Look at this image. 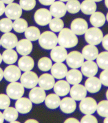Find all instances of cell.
Instances as JSON below:
<instances>
[{
	"mask_svg": "<svg viewBox=\"0 0 108 123\" xmlns=\"http://www.w3.org/2000/svg\"><path fill=\"white\" fill-rule=\"evenodd\" d=\"M58 43L59 45L65 48H72L77 45L78 38L71 29L63 28L59 32Z\"/></svg>",
	"mask_w": 108,
	"mask_h": 123,
	"instance_id": "1",
	"label": "cell"
},
{
	"mask_svg": "<svg viewBox=\"0 0 108 123\" xmlns=\"http://www.w3.org/2000/svg\"><path fill=\"white\" fill-rule=\"evenodd\" d=\"M39 43L42 48L52 49L58 43V37L53 32L45 31L40 35Z\"/></svg>",
	"mask_w": 108,
	"mask_h": 123,
	"instance_id": "2",
	"label": "cell"
},
{
	"mask_svg": "<svg viewBox=\"0 0 108 123\" xmlns=\"http://www.w3.org/2000/svg\"><path fill=\"white\" fill-rule=\"evenodd\" d=\"M103 38V32L96 27L88 28L85 33V39L89 44L94 45L100 44L102 42Z\"/></svg>",
	"mask_w": 108,
	"mask_h": 123,
	"instance_id": "3",
	"label": "cell"
},
{
	"mask_svg": "<svg viewBox=\"0 0 108 123\" xmlns=\"http://www.w3.org/2000/svg\"><path fill=\"white\" fill-rule=\"evenodd\" d=\"M6 94L13 100H17L24 94V87L23 85L17 81L11 82L6 87Z\"/></svg>",
	"mask_w": 108,
	"mask_h": 123,
	"instance_id": "4",
	"label": "cell"
},
{
	"mask_svg": "<svg viewBox=\"0 0 108 123\" xmlns=\"http://www.w3.org/2000/svg\"><path fill=\"white\" fill-rule=\"evenodd\" d=\"M21 83L27 89H32L36 87L39 83V77L37 74L32 71L24 72L20 78Z\"/></svg>",
	"mask_w": 108,
	"mask_h": 123,
	"instance_id": "5",
	"label": "cell"
},
{
	"mask_svg": "<svg viewBox=\"0 0 108 123\" xmlns=\"http://www.w3.org/2000/svg\"><path fill=\"white\" fill-rule=\"evenodd\" d=\"M84 59L82 53L78 51H72L68 54L66 62L70 68L72 69H78L83 65Z\"/></svg>",
	"mask_w": 108,
	"mask_h": 123,
	"instance_id": "6",
	"label": "cell"
},
{
	"mask_svg": "<svg viewBox=\"0 0 108 123\" xmlns=\"http://www.w3.org/2000/svg\"><path fill=\"white\" fill-rule=\"evenodd\" d=\"M52 14L50 11L46 8H39L34 13V21L41 26H45L49 24L52 20Z\"/></svg>",
	"mask_w": 108,
	"mask_h": 123,
	"instance_id": "7",
	"label": "cell"
},
{
	"mask_svg": "<svg viewBox=\"0 0 108 123\" xmlns=\"http://www.w3.org/2000/svg\"><path fill=\"white\" fill-rule=\"evenodd\" d=\"M97 108L96 101L92 97H85L79 104L80 111L84 114H92Z\"/></svg>",
	"mask_w": 108,
	"mask_h": 123,
	"instance_id": "8",
	"label": "cell"
},
{
	"mask_svg": "<svg viewBox=\"0 0 108 123\" xmlns=\"http://www.w3.org/2000/svg\"><path fill=\"white\" fill-rule=\"evenodd\" d=\"M21 70L19 67L14 65H10L4 69V77L8 82H15L21 78Z\"/></svg>",
	"mask_w": 108,
	"mask_h": 123,
	"instance_id": "9",
	"label": "cell"
},
{
	"mask_svg": "<svg viewBox=\"0 0 108 123\" xmlns=\"http://www.w3.org/2000/svg\"><path fill=\"white\" fill-rule=\"evenodd\" d=\"M22 10L23 9L19 4L13 2L6 7L5 15L10 19L15 20L20 18L22 15Z\"/></svg>",
	"mask_w": 108,
	"mask_h": 123,
	"instance_id": "10",
	"label": "cell"
},
{
	"mask_svg": "<svg viewBox=\"0 0 108 123\" xmlns=\"http://www.w3.org/2000/svg\"><path fill=\"white\" fill-rule=\"evenodd\" d=\"M68 52L66 49L61 46H55L54 48L51 49L50 57L52 60L56 63H63L66 60L68 56Z\"/></svg>",
	"mask_w": 108,
	"mask_h": 123,
	"instance_id": "11",
	"label": "cell"
},
{
	"mask_svg": "<svg viewBox=\"0 0 108 123\" xmlns=\"http://www.w3.org/2000/svg\"><path fill=\"white\" fill-rule=\"evenodd\" d=\"M1 44L6 49H13L18 43L17 36L12 32H6L1 37Z\"/></svg>",
	"mask_w": 108,
	"mask_h": 123,
	"instance_id": "12",
	"label": "cell"
},
{
	"mask_svg": "<svg viewBox=\"0 0 108 123\" xmlns=\"http://www.w3.org/2000/svg\"><path fill=\"white\" fill-rule=\"evenodd\" d=\"M88 29L87 21L82 18H76L71 24V30L76 35H83Z\"/></svg>",
	"mask_w": 108,
	"mask_h": 123,
	"instance_id": "13",
	"label": "cell"
},
{
	"mask_svg": "<svg viewBox=\"0 0 108 123\" xmlns=\"http://www.w3.org/2000/svg\"><path fill=\"white\" fill-rule=\"evenodd\" d=\"M98 65L96 63L94 62V61L87 60L85 62H83L81 65V72L83 75L86 77L94 76L98 72Z\"/></svg>",
	"mask_w": 108,
	"mask_h": 123,
	"instance_id": "14",
	"label": "cell"
},
{
	"mask_svg": "<svg viewBox=\"0 0 108 123\" xmlns=\"http://www.w3.org/2000/svg\"><path fill=\"white\" fill-rule=\"evenodd\" d=\"M46 94L44 89L40 87H34L29 93L30 100L34 104H40L45 101Z\"/></svg>",
	"mask_w": 108,
	"mask_h": 123,
	"instance_id": "15",
	"label": "cell"
},
{
	"mask_svg": "<svg viewBox=\"0 0 108 123\" xmlns=\"http://www.w3.org/2000/svg\"><path fill=\"white\" fill-rule=\"evenodd\" d=\"M15 108L21 114L28 113L32 108V102L28 98L21 97L17 99L15 103Z\"/></svg>",
	"mask_w": 108,
	"mask_h": 123,
	"instance_id": "16",
	"label": "cell"
},
{
	"mask_svg": "<svg viewBox=\"0 0 108 123\" xmlns=\"http://www.w3.org/2000/svg\"><path fill=\"white\" fill-rule=\"evenodd\" d=\"M70 96L74 99L75 100H81L85 98L87 96V89L86 87L81 84H76L74 85L70 88Z\"/></svg>",
	"mask_w": 108,
	"mask_h": 123,
	"instance_id": "17",
	"label": "cell"
},
{
	"mask_svg": "<svg viewBox=\"0 0 108 123\" xmlns=\"http://www.w3.org/2000/svg\"><path fill=\"white\" fill-rule=\"evenodd\" d=\"M50 11L52 15L54 17L61 18L66 14V5L61 1H54L52 5H50Z\"/></svg>",
	"mask_w": 108,
	"mask_h": 123,
	"instance_id": "18",
	"label": "cell"
},
{
	"mask_svg": "<svg viewBox=\"0 0 108 123\" xmlns=\"http://www.w3.org/2000/svg\"><path fill=\"white\" fill-rule=\"evenodd\" d=\"M61 110L66 114H70L73 113L76 109V100L72 97H65L61 100L60 103Z\"/></svg>",
	"mask_w": 108,
	"mask_h": 123,
	"instance_id": "19",
	"label": "cell"
},
{
	"mask_svg": "<svg viewBox=\"0 0 108 123\" xmlns=\"http://www.w3.org/2000/svg\"><path fill=\"white\" fill-rule=\"evenodd\" d=\"M39 85L44 90H50L54 87L55 84L54 77L51 74L45 73L40 76L39 78Z\"/></svg>",
	"mask_w": 108,
	"mask_h": 123,
	"instance_id": "20",
	"label": "cell"
},
{
	"mask_svg": "<svg viewBox=\"0 0 108 123\" xmlns=\"http://www.w3.org/2000/svg\"><path fill=\"white\" fill-rule=\"evenodd\" d=\"M101 86L102 83L101 80L95 76L88 77V79L85 82V87L87 89V91L92 94L99 92L101 89Z\"/></svg>",
	"mask_w": 108,
	"mask_h": 123,
	"instance_id": "21",
	"label": "cell"
},
{
	"mask_svg": "<svg viewBox=\"0 0 108 123\" xmlns=\"http://www.w3.org/2000/svg\"><path fill=\"white\" fill-rule=\"evenodd\" d=\"M51 74L54 79H62L66 76L68 72L66 65L63 63H56L51 68Z\"/></svg>",
	"mask_w": 108,
	"mask_h": 123,
	"instance_id": "22",
	"label": "cell"
},
{
	"mask_svg": "<svg viewBox=\"0 0 108 123\" xmlns=\"http://www.w3.org/2000/svg\"><path fill=\"white\" fill-rule=\"evenodd\" d=\"M32 48L33 46L31 41L27 39L19 41L16 45L17 52L22 56H25L30 54L32 51Z\"/></svg>",
	"mask_w": 108,
	"mask_h": 123,
	"instance_id": "23",
	"label": "cell"
},
{
	"mask_svg": "<svg viewBox=\"0 0 108 123\" xmlns=\"http://www.w3.org/2000/svg\"><path fill=\"white\" fill-rule=\"evenodd\" d=\"M54 91L55 94H57L59 96H65L70 93V83L68 81L64 80H58L54 84Z\"/></svg>",
	"mask_w": 108,
	"mask_h": 123,
	"instance_id": "24",
	"label": "cell"
},
{
	"mask_svg": "<svg viewBox=\"0 0 108 123\" xmlns=\"http://www.w3.org/2000/svg\"><path fill=\"white\" fill-rule=\"evenodd\" d=\"M82 54L84 59L88 61H94L96 59L98 55V49L94 45L89 44L83 48Z\"/></svg>",
	"mask_w": 108,
	"mask_h": 123,
	"instance_id": "25",
	"label": "cell"
},
{
	"mask_svg": "<svg viewBox=\"0 0 108 123\" xmlns=\"http://www.w3.org/2000/svg\"><path fill=\"white\" fill-rule=\"evenodd\" d=\"M34 65V61L33 59L28 55L23 56L18 61V67L21 71L28 72L31 71L33 69Z\"/></svg>",
	"mask_w": 108,
	"mask_h": 123,
	"instance_id": "26",
	"label": "cell"
},
{
	"mask_svg": "<svg viewBox=\"0 0 108 123\" xmlns=\"http://www.w3.org/2000/svg\"><path fill=\"white\" fill-rule=\"evenodd\" d=\"M66 80L70 85H76L79 84L81 82L83 79V74L76 69H70L66 75Z\"/></svg>",
	"mask_w": 108,
	"mask_h": 123,
	"instance_id": "27",
	"label": "cell"
},
{
	"mask_svg": "<svg viewBox=\"0 0 108 123\" xmlns=\"http://www.w3.org/2000/svg\"><path fill=\"white\" fill-rule=\"evenodd\" d=\"M97 6L93 0H84L81 4V10L85 15H89L96 12Z\"/></svg>",
	"mask_w": 108,
	"mask_h": 123,
	"instance_id": "28",
	"label": "cell"
},
{
	"mask_svg": "<svg viewBox=\"0 0 108 123\" xmlns=\"http://www.w3.org/2000/svg\"><path fill=\"white\" fill-rule=\"evenodd\" d=\"M61 99L57 94H50L48 95L45 99V104L48 108L55 109L58 108L61 103Z\"/></svg>",
	"mask_w": 108,
	"mask_h": 123,
	"instance_id": "29",
	"label": "cell"
},
{
	"mask_svg": "<svg viewBox=\"0 0 108 123\" xmlns=\"http://www.w3.org/2000/svg\"><path fill=\"white\" fill-rule=\"evenodd\" d=\"M89 21H90L91 24L94 27L99 28L105 24V21H106V17L103 15V13L101 12H94L93 14L91 15Z\"/></svg>",
	"mask_w": 108,
	"mask_h": 123,
	"instance_id": "30",
	"label": "cell"
},
{
	"mask_svg": "<svg viewBox=\"0 0 108 123\" xmlns=\"http://www.w3.org/2000/svg\"><path fill=\"white\" fill-rule=\"evenodd\" d=\"M2 59L4 62L8 65H13L17 61V53L13 49H6L2 54Z\"/></svg>",
	"mask_w": 108,
	"mask_h": 123,
	"instance_id": "31",
	"label": "cell"
},
{
	"mask_svg": "<svg viewBox=\"0 0 108 123\" xmlns=\"http://www.w3.org/2000/svg\"><path fill=\"white\" fill-rule=\"evenodd\" d=\"M41 32L39 29L35 26H30L25 31V37L27 39L31 41H35L39 39Z\"/></svg>",
	"mask_w": 108,
	"mask_h": 123,
	"instance_id": "32",
	"label": "cell"
},
{
	"mask_svg": "<svg viewBox=\"0 0 108 123\" xmlns=\"http://www.w3.org/2000/svg\"><path fill=\"white\" fill-rule=\"evenodd\" d=\"M3 114L7 122L12 123L15 121L19 116V112L17 110V109L14 107H10L4 109Z\"/></svg>",
	"mask_w": 108,
	"mask_h": 123,
	"instance_id": "33",
	"label": "cell"
},
{
	"mask_svg": "<svg viewBox=\"0 0 108 123\" xmlns=\"http://www.w3.org/2000/svg\"><path fill=\"white\" fill-rule=\"evenodd\" d=\"M96 63L101 69H108V51L98 54L96 58Z\"/></svg>",
	"mask_w": 108,
	"mask_h": 123,
	"instance_id": "34",
	"label": "cell"
},
{
	"mask_svg": "<svg viewBox=\"0 0 108 123\" xmlns=\"http://www.w3.org/2000/svg\"><path fill=\"white\" fill-rule=\"evenodd\" d=\"M28 28V22L22 18H19L13 22V29L18 33H22Z\"/></svg>",
	"mask_w": 108,
	"mask_h": 123,
	"instance_id": "35",
	"label": "cell"
},
{
	"mask_svg": "<svg viewBox=\"0 0 108 123\" xmlns=\"http://www.w3.org/2000/svg\"><path fill=\"white\" fill-rule=\"evenodd\" d=\"M66 8L70 14H76L81 10V4L78 0H69L66 4Z\"/></svg>",
	"mask_w": 108,
	"mask_h": 123,
	"instance_id": "36",
	"label": "cell"
},
{
	"mask_svg": "<svg viewBox=\"0 0 108 123\" xmlns=\"http://www.w3.org/2000/svg\"><path fill=\"white\" fill-rule=\"evenodd\" d=\"M49 26L50 30L54 32H59L64 28V23L63 20L60 18L54 17V19H52L49 24Z\"/></svg>",
	"mask_w": 108,
	"mask_h": 123,
	"instance_id": "37",
	"label": "cell"
},
{
	"mask_svg": "<svg viewBox=\"0 0 108 123\" xmlns=\"http://www.w3.org/2000/svg\"><path fill=\"white\" fill-rule=\"evenodd\" d=\"M13 28V23L9 18H3L0 20V31L6 33L10 32Z\"/></svg>",
	"mask_w": 108,
	"mask_h": 123,
	"instance_id": "38",
	"label": "cell"
},
{
	"mask_svg": "<svg viewBox=\"0 0 108 123\" xmlns=\"http://www.w3.org/2000/svg\"><path fill=\"white\" fill-rule=\"evenodd\" d=\"M52 62L48 57H42L38 61V68L43 72H48L51 69Z\"/></svg>",
	"mask_w": 108,
	"mask_h": 123,
	"instance_id": "39",
	"label": "cell"
},
{
	"mask_svg": "<svg viewBox=\"0 0 108 123\" xmlns=\"http://www.w3.org/2000/svg\"><path fill=\"white\" fill-rule=\"evenodd\" d=\"M96 111L98 114L101 117H108V100H102L99 102L97 105Z\"/></svg>",
	"mask_w": 108,
	"mask_h": 123,
	"instance_id": "40",
	"label": "cell"
},
{
	"mask_svg": "<svg viewBox=\"0 0 108 123\" xmlns=\"http://www.w3.org/2000/svg\"><path fill=\"white\" fill-rule=\"evenodd\" d=\"M19 5L23 10H31L36 6V0H19Z\"/></svg>",
	"mask_w": 108,
	"mask_h": 123,
	"instance_id": "41",
	"label": "cell"
},
{
	"mask_svg": "<svg viewBox=\"0 0 108 123\" xmlns=\"http://www.w3.org/2000/svg\"><path fill=\"white\" fill-rule=\"evenodd\" d=\"M10 105V97L6 94H0V109H6Z\"/></svg>",
	"mask_w": 108,
	"mask_h": 123,
	"instance_id": "42",
	"label": "cell"
},
{
	"mask_svg": "<svg viewBox=\"0 0 108 123\" xmlns=\"http://www.w3.org/2000/svg\"><path fill=\"white\" fill-rule=\"evenodd\" d=\"M81 123H97L98 120L95 116H92V114H85V116H84L82 118Z\"/></svg>",
	"mask_w": 108,
	"mask_h": 123,
	"instance_id": "43",
	"label": "cell"
},
{
	"mask_svg": "<svg viewBox=\"0 0 108 123\" xmlns=\"http://www.w3.org/2000/svg\"><path fill=\"white\" fill-rule=\"evenodd\" d=\"M99 79L101 80V82L103 85L108 87V69H104L101 73Z\"/></svg>",
	"mask_w": 108,
	"mask_h": 123,
	"instance_id": "44",
	"label": "cell"
},
{
	"mask_svg": "<svg viewBox=\"0 0 108 123\" xmlns=\"http://www.w3.org/2000/svg\"><path fill=\"white\" fill-rule=\"evenodd\" d=\"M102 45L103 47L108 51V34L106 35L105 37H103V40H102Z\"/></svg>",
	"mask_w": 108,
	"mask_h": 123,
	"instance_id": "45",
	"label": "cell"
},
{
	"mask_svg": "<svg viewBox=\"0 0 108 123\" xmlns=\"http://www.w3.org/2000/svg\"><path fill=\"white\" fill-rule=\"evenodd\" d=\"M39 1L42 5L50 6L54 3L55 0H39Z\"/></svg>",
	"mask_w": 108,
	"mask_h": 123,
	"instance_id": "46",
	"label": "cell"
},
{
	"mask_svg": "<svg viewBox=\"0 0 108 123\" xmlns=\"http://www.w3.org/2000/svg\"><path fill=\"white\" fill-rule=\"evenodd\" d=\"M5 8L6 6L4 3L1 0H0V16H1L4 14V12H5Z\"/></svg>",
	"mask_w": 108,
	"mask_h": 123,
	"instance_id": "47",
	"label": "cell"
},
{
	"mask_svg": "<svg viewBox=\"0 0 108 123\" xmlns=\"http://www.w3.org/2000/svg\"><path fill=\"white\" fill-rule=\"evenodd\" d=\"M80 121L78 120L76 118H69L67 120H65V123H79Z\"/></svg>",
	"mask_w": 108,
	"mask_h": 123,
	"instance_id": "48",
	"label": "cell"
},
{
	"mask_svg": "<svg viewBox=\"0 0 108 123\" xmlns=\"http://www.w3.org/2000/svg\"><path fill=\"white\" fill-rule=\"evenodd\" d=\"M25 123H38V121H37V120H34V119H28V120H27Z\"/></svg>",
	"mask_w": 108,
	"mask_h": 123,
	"instance_id": "49",
	"label": "cell"
},
{
	"mask_svg": "<svg viewBox=\"0 0 108 123\" xmlns=\"http://www.w3.org/2000/svg\"><path fill=\"white\" fill-rule=\"evenodd\" d=\"M4 120H5V119H4V114H3V113H1V112L0 111V123H4Z\"/></svg>",
	"mask_w": 108,
	"mask_h": 123,
	"instance_id": "50",
	"label": "cell"
},
{
	"mask_svg": "<svg viewBox=\"0 0 108 123\" xmlns=\"http://www.w3.org/2000/svg\"><path fill=\"white\" fill-rule=\"evenodd\" d=\"M4 78V71L0 68V81Z\"/></svg>",
	"mask_w": 108,
	"mask_h": 123,
	"instance_id": "51",
	"label": "cell"
},
{
	"mask_svg": "<svg viewBox=\"0 0 108 123\" xmlns=\"http://www.w3.org/2000/svg\"><path fill=\"white\" fill-rule=\"evenodd\" d=\"M1 1L6 4H11L14 1V0H1Z\"/></svg>",
	"mask_w": 108,
	"mask_h": 123,
	"instance_id": "52",
	"label": "cell"
},
{
	"mask_svg": "<svg viewBox=\"0 0 108 123\" xmlns=\"http://www.w3.org/2000/svg\"><path fill=\"white\" fill-rule=\"evenodd\" d=\"M104 123H108V117H105V119H104Z\"/></svg>",
	"mask_w": 108,
	"mask_h": 123,
	"instance_id": "53",
	"label": "cell"
},
{
	"mask_svg": "<svg viewBox=\"0 0 108 123\" xmlns=\"http://www.w3.org/2000/svg\"><path fill=\"white\" fill-rule=\"evenodd\" d=\"M105 4L106 7L108 8V0H105Z\"/></svg>",
	"mask_w": 108,
	"mask_h": 123,
	"instance_id": "54",
	"label": "cell"
},
{
	"mask_svg": "<svg viewBox=\"0 0 108 123\" xmlns=\"http://www.w3.org/2000/svg\"><path fill=\"white\" fill-rule=\"evenodd\" d=\"M2 61H3V59H2V55L0 54V64L1 63Z\"/></svg>",
	"mask_w": 108,
	"mask_h": 123,
	"instance_id": "55",
	"label": "cell"
},
{
	"mask_svg": "<svg viewBox=\"0 0 108 123\" xmlns=\"http://www.w3.org/2000/svg\"><path fill=\"white\" fill-rule=\"evenodd\" d=\"M94 1H95V2H100V1H101L102 0H93Z\"/></svg>",
	"mask_w": 108,
	"mask_h": 123,
	"instance_id": "56",
	"label": "cell"
},
{
	"mask_svg": "<svg viewBox=\"0 0 108 123\" xmlns=\"http://www.w3.org/2000/svg\"><path fill=\"white\" fill-rule=\"evenodd\" d=\"M106 98H107V99L108 100V91H107V92H106Z\"/></svg>",
	"mask_w": 108,
	"mask_h": 123,
	"instance_id": "57",
	"label": "cell"
},
{
	"mask_svg": "<svg viewBox=\"0 0 108 123\" xmlns=\"http://www.w3.org/2000/svg\"><path fill=\"white\" fill-rule=\"evenodd\" d=\"M59 1H61L63 2H65V1H68L69 0H59Z\"/></svg>",
	"mask_w": 108,
	"mask_h": 123,
	"instance_id": "58",
	"label": "cell"
},
{
	"mask_svg": "<svg viewBox=\"0 0 108 123\" xmlns=\"http://www.w3.org/2000/svg\"><path fill=\"white\" fill-rule=\"evenodd\" d=\"M106 20L108 21V12L107 13V15H106Z\"/></svg>",
	"mask_w": 108,
	"mask_h": 123,
	"instance_id": "59",
	"label": "cell"
},
{
	"mask_svg": "<svg viewBox=\"0 0 108 123\" xmlns=\"http://www.w3.org/2000/svg\"><path fill=\"white\" fill-rule=\"evenodd\" d=\"M1 45V39H0V45Z\"/></svg>",
	"mask_w": 108,
	"mask_h": 123,
	"instance_id": "60",
	"label": "cell"
}]
</instances>
